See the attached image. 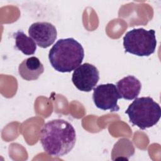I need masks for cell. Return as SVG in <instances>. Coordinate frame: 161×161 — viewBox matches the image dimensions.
<instances>
[{"label":"cell","instance_id":"obj_4","mask_svg":"<svg viewBox=\"0 0 161 161\" xmlns=\"http://www.w3.org/2000/svg\"><path fill=\"white\" fill-rule=\"evenodd\" d=\"M157 46L155 31L151 29L135 28L128 31L123 37L125 52L139 57H148L155 52Z\"/></svg>","mask_w":161,"mask_h":161},{"label":"cell","instance_id":"obj_2","mask_svg":"<svg viewBox=\"0 0 161 161\" xmlns=\"http://www.w3.org/2000/svg\"><path fill=\"white\" fill-rule=\"evenodd\" d=\"M84 57L82 45L73 38L58 40L48 53L49 62L59 72H70L81 65Z\"/></svg>","mask_w":161,"mask_h":161},{"label":"cell","instance_id":"obj_10","mask_svg":"<svg viewBox=\"0 0 161 161\" xmlns=\"http://www.w3.org/2000/svg\"><path fill=\"white\" fill-rule=\"evenodd\" d=\"M15 40V47L26 55H33L36 50L35 41L28 36L23 31L19 30L13 34Z\"/></svg>","mask_w":161,"mask_h":161},{"label":"cell","instance_id":"obj_6","mask_svg":"<svg viewBox=\"0 0 161 161\" xmlns=\"http://www.w3.org/2000/svg\"><path fill=\"white\" fill-rule=\"evenodd\" d=\"M99 80V72L97 67L89 63H84L77 67L72 75V81L80 91L90 92Z\"/></svg>","mask_w":161,"mask_h":161},{"label":"cell","instance_id":"obj_8","mask_svg":"<svg viewBox=\"0 0 161 161\" xmlns=\"http://www.w3.org/2000/svg\"><path fill=\"white\" fill-rule=\"evenodd\" d=\"M44 72V67L36 57H30L25 59L18 67V72L21 78L26 80L38 79Z\"/></svg>","mask_w":161,"mask_h":161},{"label":"cell","instance_id":"obj_5","mask_svg":"<svg viewBox=\"0 0 161 161\" xmlns=\"http://www.w3.org/2000/svg\"><path fill=\"white\" fill-rule=\"evenodd\" d=\"M121 99L116 86L112 83L100 84L94 88L92 100L96 106L102 110L118 111L119 107L118 100Z\"/></svg>","mask_w":161,"mask_h":161},{"label":"cell","instance_id":"obj_7","mask_svg":"<svg viewBox=\"0 0 161 161\" xmlns=\"http://www.w3.org/2000/svg\"><path fill=\"white\" fill-rule=\"evenodd\" d=\"M28 35L36 44L43 48L52 45L57 36L55 26L48 22H36L28 28Z\"/></svg>","mask_w":161,"mask_h":161},{"label":"cell","instance_id":"obj_3","mask_svg":"<svg viewBox=\"0 0 161 161\" xmlns=\"http://www.w3.org/2000/svg\"><path fill=\"white\" fill-rule=\"evenodd\" d=\"M125 113L130 122L141 130L155 125L161 116L160 105L150 97H136L129 105Z\"/></svg>","mask_w":161,"mask_h":161},{"label":"cell","instance_id":"obj_9","mask_svg":"<svg viewBox=\"0 0 161 161\" xmlns=\"http://www.w3.org/2000/svg\"><path fill=\"white\" fill-rule=\"evenodd\" d=\"M116 86L121 98L132 100L139 95L142 84L135 76L128 75L118 81Z\"/></svg>","mask_w":161,"mask_h":161},{"label":"cell","instance_id":"obj_1","mask_svg":"<svg viewBox=\"0 0 161 161\" xmlns=\"http://www.w3.org/2000/svg\"><path fill=\"white\" fill-rule=\"evenodd\" d=\"M40 140L44 151L49 155L59 157L69 153L76 142L73 126L63 119L46 123L41 129Z\"/></svg>","mask_w":161,"mask_h":161}]
</instances>
